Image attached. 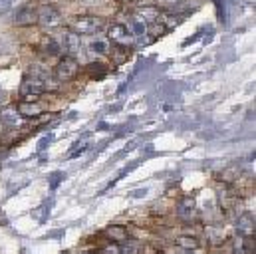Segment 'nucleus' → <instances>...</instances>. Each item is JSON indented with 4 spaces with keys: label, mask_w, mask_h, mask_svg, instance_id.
<instances>
[{
    "label": "nucleus",
    "mask_w": 256,
    "mask_h": 254,
    "mask_svg": "<svg viewBox=\"0 0 256 254\" xmlns=\"http://www.w3.org/2000/svg\"><path fill=\"white\" fill-rule=\"evenodd\" d=\"M46 88H48V80H46V76H30V78H26V80L22 82V86H20V94H22L24 100L34 102L40 94L46 92Z\"/></svg>",
    "instance_id": "f257e3e1"
},
{
    "label": "nucleus",
    "mask_w": 256,
    "mask_h": 254,
    "mask_svg": "<svg viewBox=\"0 0 256 254\" xmlns=\"http://www.w3.org/2000/svg\"><path fill=\"white\" fill-rule=\"evenodd\" d=\"M137 252V244L135 242H128L126 240V248L122 250V254H135Z\"/></svg>",
    "instance_id": "412c9836"
},
{
    "label": "nucleus",
    "mask_w": 256,
    "mask_h": 254,
    "mask_svg": "<svg viewBox=\"0 0 256 254\" xmlns=\"http://www.w3.org/2000/svg\"><path fill=\"white\" fill-rule=\"evenodd\" d=\"M2 100H4V92L0 90V102H2Z\"/></svg>",
    "instance_id": "5701e85b"
},
{
    "label": "nucleus",
    "mask_w": 256,
    "mask_h": 254,
    "mask_svg": "<svg viewBox=\"0 0 256 254\" xmlns=\"http://www.w3.org/2000/svg\"><path fill=\"white\" fill-rule=\"evenodd\" d=\"M0 122L6 124V126H10V127H18L20 124H22V116L18 114V110H14V108H6V110L0 112Z\"/></svg>",
    "instance_id": "1a4fd4ad"
},
{
    "label": "nucleus",
    "mask_w": 256,
    "mask_h": 254,
    "mask_svg": "<svg viewBox=\"0 0 256 254\" xmlns=\"http://www.w3.org/2000/svg\"><path fill=\"white\" fill-rule=\"evenodd\" d=\"M254 214L252 212H244L238 216L236 220V232L238 236H254Z\"/></svg>",
    "instance_id": "423d86ee"
},
{
    "label": "nucleus",
    "mask_w": 256,
    "mask_h": 254,
    "mask_svg": "<svg viewBox=\"0 0 256 254\" xmlns=\"http://www.w3.org/2000/svg\"><path fill=\"white\" fill-rule=\"evenodd\" d=\"M78 72H80V66H78V62H76L72 56L62 58L60 64L56 66V78H58L60 82H72V80L78 76Z\"/></svg>",
    "instance_id": "20e7f679"
},
{
    "label": "nucleus",
    "mask_w": 256,
    "mask_h": 254,
    "mask_svg": "<svg viewBox=\"0 0 256 254\" xmlns=\"http://www.w3.org/2000/svg\"><path fill=\"white\" fill-rule=\"evenodd\" d=\"M104 28V20L100 16H82L74 22L76 34H98Z\"/></svg>",
    "instance_id": "7ed1b4c3"
},
{
    "label": "nucleus",
    "mask_w": 256,
    "mask_h": 254,
    "mask_svg": "<svg viewBox=\"0 0 256 254\" xmlns=\"http://www.w3.org/2000/svg\"><path fill=\"white\" fill-rule=\"evenodd\" d=\"M12 4H14V0H0V16L6 14L12 8Z\"/></svg>",
    "instance_id": "6ab92c4d"
},
{
    "label": "nucleus",
    "mask_w": 256,
    "mask_h": 254,
    "mask_svg": "<svg viewBox=\"0 0 256 254\" xmlns=\"http://www.w3.org/2000/svg\"><path fill=\"white\" fill-rule=\"evenodd\" d=\"M44 50L48 54H60V44L56 40H52V38H46L44 40Z\"/></svg>",
    "instance_id": "f3484780"
},
{
    "label": "nucleus",
    "mask_w": 256,
    "mask_h": 254,
    "mask_svg": "<svg viewBox=\"0 0 256 254\" xmlns=\"http://www.w3.org/2000/svg\"><path fill=\"white\" fill-rule=\"evenodd\" d=\"M14 24L16 26H30V24H36L38 22V10L34 8V6H30V4H26V6H22V8H18L16 12H14Z\"/></svg>",
    "instance_id": "39448f33"
},
{
    "label": "nucleus",
    "mask_w": 256,
    "mask_h": 254,
    "mask_svg": "<svg viewBox=\"0 0 256 254\" xmlns=\"http://www.w3.org/2000/svg\"><path fill=\"white\" fill-rule=\"evenodd\" d=\"M38 24L46 30H54L62 24V12L52 6V4H46V6H40L38 10Z\"/></svg>",
    "instance_id": "f03ea898"
},
{
    "label": "nucleus",
    "mask_w": 256,
    "mask_h": 254,
    "mask_svg": "<svg viewBox=\"0 0 256 254\" xmlns=\"http://www.w3.org/2000/svg\"><path fill=\"white\" fill-rule=\"evenodd\" d=\"M18 114L22 116V118H38L40 114H42V108L38 106V104H28V102H22L20 106H18Z\"/></svg>",
    "instance_id": "9d476101"
},
{
    "label": "nucleus",
    "mask_w": 256,
    "mask_h": 254,
    "mask_svg": "<svg viewBox=\"0 0 256 254\" xmlns=\"http://www.w3.org/2000/svg\"><path fill=\"white\" fill-rule=\"evenodd\" d=\"M86 254H92V252H86Z\"/></svg>",
    "instance_id": "b1692460"
},
{
    "label": "nucleus",
    "mask_w": 256,
    "mask_h": 254,
    "mask_svg": "<svg viewBox=\"0 0 256 254\" xmlns=\"http://www.w3.org/2000/svg\"><path fill=\"white\" fill-rule=\"evenodd\" d=\"M128 30L131 36L139 38V36H145V32H147V24H143L139 18H133V20H129Z\"/></svg>",
    "instance_id": "ddd939ff"
},
{
    "label": "nucleus",
    "mask_w": 256,
    "mask_h": 254,
    "mask_svg": "<svg viewBox=\"0 0 256 254\" xmlns=\"http://www.w3.org/2000/svg\"><path fill=\"white\" fill-rule=\"evenodd\" d=\"M64 42H66V50H68L70 56H74V54L80 52V46H82V42H80V34H76V32H68L64 38Z\"/></svg>",
    "instance_id": "f8f14e48"
},
{
    "label": "nucleus",
    "mask_w": 256,
    "mask_h": 254,
    "mask_svg": "<svg viewBox=\"0 0 256 254\" xmlns=\"http://www.w3.org/2000/svg\"><path fill=\"white\" fill-rule=\"evenodd\" d=\"M177 244H179L181 248H185V250H196V248L200 246V242H198L194 236H187V234L179 236V238H177Z\"/></svg>",
    "instance_id": "4468645a"
},
{
    "label": "nucleus",
    "mask_w": 256,
    "mask_h": 254,
    "mask_svg": "<svg viewBox=\"0 0 256 254\" xmlns=\"http://www.w3.org/2000/svg\"><path fill=\"white\" fill-rule=\"evenodd\" d=\"M177 212L183 220H192L194 214H196V204H194V198H183L177 206Z\"/></svg>",
    "instance_id": "6e6552de"
},
{
    "label": "nucleus",
    "mask_w": 256,
    "mask_h": 254,
    "mask_svg": "<svg viewBox=\"0 0 256 254\" xmlns=\"http://www.w3.org/2000/svg\"><path fill=\"white\" fill-rule=\"evenodd\" d=\"M102 254H122V248L118 246V244H110V246H106Z\"/></svg>",
    "instance_id": "aec40b11"
},
{
    "label": "nucleus",
    "mask_w": 256,
    "mask_h": 254,
    "mask_svg": "<svg viewBox=\"0 0 256 254\" xmlns=\"http://www.w3.org/2000/svg\"><path fill=\"white\" fill-rule=\"evenodd\" d=\"M108 36H110V40H114V42H118V44H129L131 38H133V36L129 34L128 26H124V24H114V26H110Z\"/></svg>",
    "instance_id": "0eeeda50"
},
{
    "label": "nucleus",
    "mask_w": 256,
    "mask_h": 254,
    "mask_svg": "<svg viewBox=\"0 0 256 254\" xmlns=\"http://www.w3.org/2000/svg\"><path fill=\"white\" fill-rule=\"evenodd\" d=\"M108 234H112L116 240H128V232L124 226H110L108 228Z\"/></svg>",
    "instance_id": "dca6fc26"
},
{
    "label": "nucleus",
    "mask_w": 256,
    "mask_h": 254,
    "mask_svg": "<svg viewBox=\"0 0 256 254\" xmlns=\"http://www.w3.org/2000/svg\"><path fill=\"white\" fill-rule=\"evenodd\" d=\"M137 18H139L143 24H153V22H157V18H159V10L153 8V6H145V8H141V10L137 12Z\"/></svg>",
    "instance_id": "9b49d317"
},
{
    "label": "nucleus",
    "mask_w": 256,
    "mask_h": 254,
    "mask_svg": "<svg viewBox=\"0 0 256 254\" xmlns=\"http://www.w3.org/2000/svg\"><path fill=\"white\" fill-rule=\"evenodd\" d=\"M90 48H92V52H94V54L104 56V54H108V52H110V42H108V40H94V42L90 44Z\"/></svg>",
    "instance_id": "2eb2a0df"
},
{
    "label": "nucleus",
    "mask_w": 256,
    "mask_h": 254,
    "mask_svg": "<svg viewBox=\"0 0 256 254\" xmlns=\"http://www.w3.org/2000/svg\"><path fill=\"white\" fill-rule=\"evenodd\" d=\"M60 179H64V173H54V177H52V189H56V185H58Z\"/></svg>",
    "instance_id": "4be33fe9"
},
{
    "label": "nucleus",
    "mask_w": 256,
    "mask_h": 254,
    "mask_svg": "<svg viewBox=\"0 0 256 254\" xmlns=\"http://www.w3.org/2000/svg\"><path fill=\"white\" fill-rule=\"evenodd\" d=\"M86 147H88V143L86 141H80V145H76L72 151H70V157L74 159V157H78V155H82L84 151H86Z\"/></svg>",
    "instance_id": "a211bd4d"
}]
</instances>
